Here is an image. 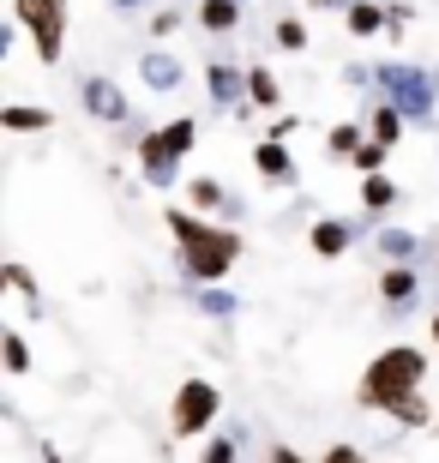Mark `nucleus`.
I'll return each instance as SVG.
<instances>
[{"label":"nucleus","mask_w":439,"mask_h":463,"mask_svg":"<svg viewBox=\"0 0 439 463\" xmlns=\"http://www.w3.org/2000/svg\"><path fill=\"white\" fill-rule=\"evenodd\" d=\"M422 379H427V355L415 344H391L379 349V355L367 361V373H361V385H355V403L361 410H397L404 397L422 392Z\"/></svg>","instance_id":"f257e3e1"},{"label":"nucleus","mask_w":439,"mask_h":463,"mask_svg":"<svg viewBox=\"0 0 439 463\" xmlns=\"http://www.w3.org/2000/svg\"><path fill=\"white\" fill-rule=\"evenodd\" d=\"M373 85L386 90V103L404 109V120H434V90H439V79L427 67H409V61H379V67H373Z\"/></svg>","instance_id":"f03ea898"},{"label":"nucleus","mask_w":439,"mask_h":463,"mask_svg":"<svg viewBox=\"0 0 439 463\" xmlns=\"http://www.w3.org/2000/svg\"><path fill=\"white\" fill-rule=\"evenodd\" d=\"M235 259H241V235H235V229H223V223H211L199 241H186V247H181V265H186L193 283H223V277L235 271Z\"/></svg>","instance_id":"7ed1b4c3"},{"label":"nucleus","mask_w":439,"mask_h":463,"mask_svg":"<svg viewBox=\"0 0 439 463\" xmlns=\"http://www.w3.org/2000/svg\"><path fill=\"white\" fill-rule=\"evenodd\" d=\"M13 18L31 31L43 67H54L67 54V0H13Z\"/></svg>","instance_id":"20e7f679"},{"label":"nucleus","mask_w":439,"mask_h":463,"mask_svg":"<svg viewBox=\"0 0 439 463\" xmlns=\"http://www.w3.org/2000/svg\"><path fill=\"white\" fill-rule=\"evenodd\" d=\"M217 410H223V392L211 379H181V392H175V403H169V428L181 433V439H199V433H211Z\"/></svg>","instance_id":"39448f33"},{"label":"nucleus","mask_w":439,"mask_h":463,"mask_svg":"<svg viewBox=\"0 0 439 463\" xmlns=\"http://www.w3.org/2000/svg\"><path fill=\"white\" fill-rule=\"evenodd\" d=\"M79 103H85V115L109 120V127H120V120L133 115V103H127V90H120L115 79H85V85H79Z\"/></svg>","instance_id":"423d86ee"},{"label":"nucleus","mask_w":439,"mask_h":463,"mask_svg":"<svg viewBox=\"0 0 439 463\" xmlns=\"http://www.w3.org/2000/svg\"><path fill=\"white\" fill-rule=\"evenodd\" d=\"M138 169H145V181H151V187H175L181 156L163 145V133H145V138H138Z\"/></svg>","instance_id":"0eeeda50"},{"label":"nucleus","mask_w":439,"mask_h":463,"mask_svg":"<svg viewBox=\"0 0 439 463\" xmlns=\"http://www.w3.org/2000/svg\"><path fill=\"white\" fill-rule=\"evenodd\" d=\"M138 79H145V90H151V97H169V90H181L186 67L175 61V54L151 49V54H138Z\"/></svg>","instance_id":"6e6552de"},{"label":"nucleus","mask_w":439,"mask_h":463,"mask_svg":"<svg viewBox=\"0 0 439 463\" xmlns=\"http://www.w3.org/2000/svg\"><path fill=\"white\" fill-rule=\"evenodd\" d=\"M253 169L265 181H295V156H289V138H259L253 145Z\"/></svg>","instance_id":"1a4fd4ad"},{"label":"nucleus","mask_w":439,"mask_h":463,"mask_svg":"<svg viewBox=\"0 0 439 463\" xmlns=\"http://www.w3.org/2000/svg\"><path fill=\"white\" fill-rule=\"evenodd\" d=\"M205 85H211V103H241V90H247V72L241 67H229V61H211L205 67Z\"/></svg>","instance_id":"9d476101"},{"label":"nucleus","mask_w":439,"mask_h":463,"mask_svg":"<svg viewBox=\"0 0 439 463\" xmlns=\"http://www.w3.org/2000/svg\"><path fill=\"white\" fill-rule=\"evenodd\" d=\"M415 289H422V277L409 271V265H386V277H379L386 307H409V301H415Z\"/></svg>","instance_id":"9b49d317"},{"label":"nucleus","mask_w":439,"mask_h":463,"mask_svg":"<svg viewBox=\"0 0 439 463\" xmlns=\"http://www.w3.org/2000/svg\"><path fill=\"white\" fill-rule=\"evenodd\" d=\"M241 24V0H199V31L229 36Z\"/></svg>","instance_id":"f8f14e48"},{"label":"nucleus","mask_w":439,"mask_h":463,"mask_svg":"<svg viewBox=\"0 0 439 463\" xmlns=\"http://www.w3.org/2000/svg\"><path fill=\"white\" fill-rule=\"evenodd\" d=\"M343 24H349V36H373V31H386V24H391V13L379 6V0H349Z\"/></svg>","instance_id":"ddd939ff"},{"label":"nucleus","mask_w":439,"mask_h":463,"mask_svg":"<svg viewBox=\"0 0 439 463\" xmlns=\"http://www.w3.org/2000/svg\"><path fill=\"white\" fill-rule=\"evenodd\" d=\"M0 127H6V133H49V127H54V115H49V109L6 103V109H0Z\"/></svg>","instance_id":"4468645a"},{"label":"nucleus","mask_w":439,"mask_h":463,"mask_svg":"<svg viewBox=\"0 0 439 463\" xmlns=\"http://www.w3.org/2000/svg\"><path fill=\"white\" fill-rule=\"evenodd\" d=\"M313 253H320V259L349 253V223H338V217H320V223H313Z\"/></svg>","instance_id":"2eb2a0df"},{"label":"nucleus","mask_w":439,"mask_h":463,"mask_svg":"<svg viewBox=\"0 0 439 463\" xmlns=\"http://www.w3.org/2000/svg\"><path fill=\"white\" fill-rule=\"evenodd\" d=\"M193 307H199L205 319H235V307H241V301H235L229 289H223V283H199V295H193Z\"/></svg>","instance_id":"dca6fc26"},{"label":"nucleus","mask_w":439,"mask_h":463,"mask_svg":"<svg viewBox=\"0 0 439 463\" xmlns=\"http://www.w3.org/2000/svg\"><path fill=\"white\" fill-rule=\"evenodd\" d=\"M247 103H253V109H277V103H283V90H277V72H271V67H247Z\"/></svg>","instance_id":"f3484780"},{"label":"nucleus","mask_w":439,"mask_h":463,"mask_svg":"<svg viewBox=\"0 0 439 463\" xmlns=\"http://www.w3.org/2000/svg\"><path fill=\"white\" fill-rule=\"evenodd\" d=\"M193 211H229V193H223L217 175H193V187H186Z\"/></svg>","instance_id":"a211bd4d"},{"label":"nucleus","mask_w":439,"mask_h":463,"mask_svg":"<svg viewBox=\"0 0 439 463\" xmlns=\"http://www.w3.org/2000/svg\"><path fill=\"white\" fill-rule=\"evenodd\" d=\"M361 205L367 211H391L397 205V181H391V175H361Z\"/></svg>","instance_id":"6ab92c4d"},{"label":"nucleus","mask_w":439,"mask_h":463,"mask_svg":"<svg viewBox=\"0 0 439 463\" xmlns=\"http://www.w3.org/2000/svg\"><path fill=\"white\" fill-rule=\"evenodd\" d=\"M397 133H404V109L397 103H379L367 120V138H379V145H397Z\"/></svg>","instance_id":"aec40b11"},{"label":"nucleus","mask_w":439,"mask_h":463,"mask_svg":"<svg viewBox=\"0 0 439 463\" xmlns=\"http://www.w3.org/2000/svg\"><path fill=\"white\" fill-rule=\"evenodd\" d=\"M157 133H163V145H169L175 156H186L193 145H199V120H193V115H181V120H169V127H157Z\"/></svg>","instance_id":"412c9836"},{"label":"nucleus","mask_w":439,"mask_h":463,"mask_svg":"<svg viewBox=\"0 0 439 463\" xmlns=\"http://www.w3.org/2000/svg\"><path fill=\"white\" fill-rule=\"evenodd\" d=\"M415 247H422V241H415V229H386V235H379V253H386L391 265H409V259H415Z\"/></svg>","instance_id":"4be33fe9"},{"label":"nucleus","mask_w":439,"mask_h":463,"mask_svg":"<svg viewBox=\"0 0 439 463\" xmlns=\"http://www.w3.org/2000/svg\"><path fill=\"white\" fill-rule=\"evenodd\" d=\"M0 361H6V373H13V379L31 373V349H24V337H18V331H0Z\"/></svg>","instance_id":"5701e85b"},{"label":"nucleus","mask_w":439,"mask_h":463,"mask_svg":"<svg viewBox=\"0 0 439 463\" xmlns=\"http://www.w3.org/2000/svg\"><path fill=\"white\" fill-rule=\"evenodd\" d=\"M434 415H439V410H427L422 392H415V397H404V403L391 410V421H404V428H434Z\"/></svg>","instance_id":"b1692460"},{"label":"nucleus","mask_w":439,"mask_h":463,"mask_svg":"<svg viewBox=\"0 0 439 463\" xmlns=\"http://www.w3.org/2000/svg\"><path fill=\"white\" fill-rule=\"evenodd\" d=\"M361 145H367L361 127H331V133H325V151H331V156H355Z\"/></svg>","instance_id":"393cba45"},{"label":"nucleus","mask_w":439,"mask_h":463,"mask_svg":"<svg viewBox=\"0 0 439 463\" xmlns=\"http://www.w3.org/2000/svg\"><path fill=\"white\" fill-rule=\"evenodd\" d=\"M271 36H277V49H283V54L307 49V24H301V18H277V31H271Z\"/></svg>","instance_id":"a878e982"},{"label":"nucleus","mask_w":439,"mask_h":463,"mask_svg":"<svg viewBox=\"0 0 439 463\" xmlns=\"http://www.w3.org/2000/svg\"><path fill=\"white\" fill-rule=\"evenodd\" d=\"M386 156H391V145H379V138H367V145H361V151H355L349 163H355L361 175H379V169H386Z\"/></svg>","instance_id":"bb28decb"},{"label":"nucleus","mask_w":439,"mask_h":463,"mask_svg":"<svg viewBox=\"0 0 439 463\" xmlns=\"http://www.w3.org/2000/svg\"><path fill=\"white\" fill-rule=\"evenodd\" d=\"M6 289H18V295H24V301H31V307H43V295H36V277L24 271L18 259H13V265H6Z\"/></svg>","instance_id":"cd10ccee"},{"label":"nucleus","mask_w":439,"mask_h":463,"mask_svg":"<svg viewBox=\"0 0 439 463\" xmlns=\"http://www.w3.org/2000/svg\"><path fill=\"white\" fill-rule=\"evenodd\" d=\"M181 31V6H163V13L151 18V36H175Z\"/></svg>","instance_id":"c85d7f7f"},{"label":"nucleus","mask_w":439,"mask_h":463,"mask_svg":"<svg viewBox=\"0 0 439 463\" xmlns=\"http://www.w3.org/2000/svg\"><path fill=\"white\" fill-rule=\"evenodd\" d=\"M320 463H367V451H361V446H343V439H338V446L325 451Z\"/></svg>","instance_id":"c756f323"},{"label":"nucleus","mask_w":439,"mask_h":463,"mask_svg":"<svg viewBox=\"0 0 439 463\" xmlns=\"http://www.w3.org/2000/svg\"><path fill=\"white\" fill-rule=\"evenodd\" d=\"M205 463H235V439H211V446H205Z\"/></svg>","instance_id":"7c9ffc66"},{"label":"nucleus","mask_w":439,"mask_h":463,"mask_svg":"<svg viewBox=\"0 0 439 463\" xmlns=\"http://www.w3.org/2000/svg\"><path fill=\"white\" fill-rule=\"evenodd\" d=\"M271 463H307L301 451H289V446H271Z\"/></svg>","instance_id":"2f4dec72"},{"label":"nucleus","mask_w":439,"mask_h":463,"mask_svg":"<svg viewBox=\"0 0 439 463\" xmlns=\"http://www.w3.org/2000/svg\"><path fill=\"white\" fill-rule=\"evenodd\" d=\"M109 6H115V13H133V6H138V0H109Z\"/></svg>","instance_id":"473e14b6"},{"label":"nucleus","mask_w":439,"mask_h":463,"mask_svg":"<svg viewBox=\"0 0 439 463\" xmlns=\"http://www.w3.org/2000/svg\"><path fill=\"white\" fill-rule=\"evenodd\" d=\"M307 6H320V13H331V6H343V0H307Z\"/></svg>","instance_id":"72a5a7b5"},{"label":"nucleus","mask_w":439,"mask_h":463,"mask_svg":"<svg viewBox=\"0 0 439 463\" xmlns=\"http://www.w3.org/2000/svg\"><path fill=\"white\" fill-rule=\"evenodd\" d=\"M427 331H434V344H439V313H434V326H427Z\"/></svg>","instance_id":"f704fd0d"},{"label":"nucleus","mask_w":439,"mask_h":463,"mask_svg":"<svg viewBox=\"0 0 439 463\" xmlns=\"http://www.w3.org/2000/svg\"><path fill=\"white\" fill-rule=\"evenodd\" d=\"M434 253H439V241H434Z\"/></svg>","instance_id":"c9c22d12"},{"label":"nucleus","mask_w":439,"mask_h":463,"mask_svg":"<svg viewBox=\"0 0 439 463\" xmlns=\"http://www.w3.org/2000/svg\"><path fill=\"white\" fill-rule=\"evenodd\" d=\"M434 428H439V415H434Z\"/></svg>","instance_id":"e433bc0d"}]
</instances>
